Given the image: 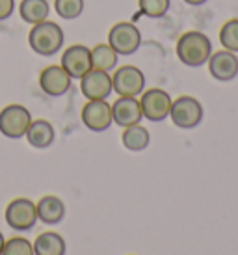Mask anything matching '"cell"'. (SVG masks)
<instances>
[{"instance_id":"1","label":"cell","mask_w":238,"mask_h":255,"mask_svg":"<svg viewBox=\"0 0 238 255\" xmlns=\"http://www.w3.org/2000/svg\"><path fill=\"white\" fill-rule=\"evenodd\" d=\"M212 54V41L199 30H190L177 41V56L186 67H201Z\"/></svg>"},{"instance_id":"2","label":"cell","mask_w":238,"mask_h":255,"mask_svg":"<svg viewBox=\"0 0 238 255\" xmlns=\"http://www.w3.org/2000/svg\"><path fill=\"white\" fill-rule=\"evenodd\" d=\"M65 41V34L60 24L52 21H43L32 24L28 34V45L39 56H54L60 52Z\"/></svg>"},{"instance_id":"3","label":"cell","mask_w":238,"mask_h":255,"mask_svg":"<svg viewBox=\"0 0 238 255\" xmlns=\"http://www.w3.org/2000/svg\"><path fill=\"white\" fill-rule=\"evenodd\" d=\"M203 114L205 112L201 101H197L192 95H181V97L171 101L169 118L173 121V125L182 128V130L199 127L203 121Z\"/></svg>"},{"instance_id":"4","label":"cell","mask_w":238,"mask_h":255,"mask_svg":"<svg viewBox=\"0 0 238 255\" xmlns=\"http://www.w3.org/2000/svg\"><path fill=\"white\" fill-rule=\"evenodd\" d=\"M4 218L13 231H32L37 224V207L28 198H15L7 203Z\"/></svg>"},{"instance_id":"5","label":"cell","mask_w":238,"mask_h":255,"mask_svg":"<svg viewBox=\"0 0 238 255\" xmlns=\"http://www.w3.org/2000/svg\"><path fill=\"white\" fill-rule=\"evenodd\" d=\"M32 114L22 105H7L0 110V132L9 140H19L26 134Z\"/></svg>"},{"instance_id":"6","label":"cell","mask_w":238,"mask_h":255,"mask_svg":"<svg viewBox=\"0 0 238 255\" xmlns=\"http://www.w3.org/2000/svg\"><path fill=\"white\" fill-rule=\"evenodd\" d=\"M108 45L119 56H130L141 45V32L132 22H116L108 32Z\"/></svg>"},{"instance_id":"7","label":"cell","mask_w":238,"mask_h":255,"mask_svg":"<svg viewBox=\"0 0 238 255\" xmlns=\"http://www.w3.org/2000/svg\"><path fill=\"white\" fill-rule=\"evenodd\" d=\"M112 90L119 97H138L145 90V75L136 65H123L114 71Z\"/></svg>"},{"instance_id":"8","label":"cell","mask_w":238,"mask_h":255,"mask_svg":"<svg viewBox=\"0 0 238 255\" xmlns=\"http://www.w3.org/2000/svg\"><path fill=\"white\" fill-rule=\"evenodd\" d=\"M140 107L145 120L153 121V123H160V121L169 118L171 97L166 90H160V88L143 90L140 97Z\"/></svg>"},{"instance_id":"9","label":"cell","mask_w":238,"mask_h":255,"mask_svg":"<svg viewBox=\"0 0 238 255\" xmlns=\"http://www.w3.org/2000/svg\"><path fill=\"white\" fill-rule=\"evenodd\" d=\"M82 123L91 132H105L112 127V105L108 101H88L82 107Z\"/></svg>"},{"instance_id":"10","label":"cell","mask_w":238,"mask_h":255,"mask_svg":"<svg viewBox=\"0 0 238 255\" xmlns=\"http://www.w3.org/2000/svg\"><path fill=\"white\" fill-rule=\"evenodd\" d=\"M80 92L88 101H105L112 95V75L91 69L80 78Z\"/></svg>"},{"instance_id":"11","label":"cell","mask_w":238,"mask_h":255,"mask_svg":"<svg viewBox=\"0 0 238 255\" xmlns=\"http://www.w3.org/2000/svg\"><path fill=\"white\" fill-rule=\"evenodd\" d=\"M60 65L71 78L80 80L86 73L91 71V49H88L86 45H71L63 50Z\"/></svg>"},{"instance_id":"12","label":"cell","mask_w":238,"mask_h":255,"mask_svg":"<svg viewBox=\"0 0 238 255\" xmlns=\"http://www.w3.org/2000/svg\"><path fill=\"white\" fill-rule=\"evenodd\" d=\"M210 77L218 82H231L238 77V56L231 50H216L209 58Z\"/></svg>"},{"instance_id":"13","label":"cell","mask_w":238,"mask_h":255,"mask_svg":"<svg viewBox=\"0 0 238 255\" xmlns=\"http://www.w3.org/2000/svg\"><path fill=\"white\" fill-rule=\"evenodd\" d=\"M71 80L62 65H49L39 75V88L49 97H62L71 90Z\"/></svg>"},{"instance_id":"14","label":"cell","mask_w":238,"mask_h":255,"mask_svg":"<svg viewBox=\"0 0 238 255\" xmlns=\"http://www.w3.org/2000/svg\"><path fill=\"white\" fill-rule=\"evenodd\" d=\"M143 120L138 97H118L112 103V121L118 127H132Z\"/></svg>"},{"instance_id":"15","label":"cell","mask_w":238,"mask_h":255,"mask_svg":"<svg viewBox=\"0 0 238 255\" xmlns=\"http://www.w3.org/2000/svg\"><path fill=\"white\" fill-rule=\"evenodd\" d=\"M37 220L45 226H58L65 218V203L58 196H43L37 203Z\"/></svg>"},{"instance_id":"16","label":"cell","mask_w":238,"mask_h":255,"mask_svg":"<svg viewBox=\"0 0 238 255\" xmlns=\"http://www.w3.org/2000/svg\"><path fill=\"white\" fill-rule=\"evenodd\" d=\"M24 138L28 140V143L35 149H47L54 143V138H56V132H54V127L52 123L47 120H32L28 130Z\"/></svg>"},{"instance_id":"17","label":"cell","mask_w":238,"mask_h":255,"mask_svg":"<svg viewBox=\"0 0 238 255\" xmlns=\"http://www.w3.org/2000/svg\"><path fill=\"white\" fill-rule=\"evenodd\" d=\"M34 255H65L67 254V244L65 239L56 231H45L37 235L34 241Z\"/></svg>"},{"instance_id":"18","label":"cell","mask_w":238,"mask_h":255,"mask_svg":"<svg viewBox=\"0 0 238 255\" xmlns=\"http://www.w3.org/2000/svg\"><path fill=\"white\" fill-rule=\"evenodd\" d=\"M119 60V54L108 45V43H99L91 49V69L110 73L116 69Z\"/></svg>"},{"instance_id":"19","label":"cell","mask_w":238,"mask_h":255,"mask_svg":"<svg viewBox=\"0 0 238 255\" xmlns=\"http://www.w3.org/2000/svg\"><path fill=\"white\" fill-rule=\"evenodd\" d=\"M49 13V0H21V4H19V15H21L22 21L28 22V24L47 21Z\"/></svg>"},{"instance_id":"20","label":"cell","mask_w":238,"mask_h":255,"mask_svg":"<svg viewBox=\"0 0 238 255\" xmlns=\"http://www.w3.org/2000/svg\"><path fill=\"white\" fill-rule=\"evenodd\" d=\"M121 142H123V147L128 149V151H143L147 149L149 142H151V134L145 127H141L140 123L138 125H132V127L123 128V134H121Z\"/></svg>"},{"instance_id":"21","label":"cell","mask_w":238,"mask_h":255,"mask_svg":"<svg viewBox=\"0 0 238 255\" xmlns=\"http://www.w3.org/2000/svg\"><path fill=\"white\" fill-rule=\"evenodd\" d=\"M54 11L65 21L78 19L84 11V0H54Z\"/></svg>"},{"instance_id":"22","label":"cell","mask_w":238,"mask_h":255,"mask_svg":"<svg viewBox=\"0 0 238 255\" xmlns=\"http://www.w3.org/2000/svg\"><path fill=\"white\" fill-rule=\"evenodd\" d=\"M220 43L225 50L238 54V19H229L220 30Z\"/></svg>"},{"instance_id":"23","label":"cell","mask_w":238,"mask_h":255,"mask_svg":"<svg viewBox=\"0 0 238 255\" xmlns=\"http://www.w3.org/2000/svg\"><path fill=\"white\" fill-rule=\"evenodd\" d=\"M140 13L149 19H160L169 11V0H138Z\"/></svg>"},{"instance_id":"24","label":"cell","mask_w":238,"mask_h":255,"mask_svg":"<svg viewBox=\"0 0 238 255\" xmlns=\"http://www.w3.org/2000/svg\"><path fill=\"white\" fill-rule=\"evenodd\" d=\"M2 255H34V246L24 237H11L4 242Z\"/></svg>"},{"instance_id":"25","label":"cell","mask_w":238,"mask_h":255,"mask_svg":"<svg viewBox=\"0 0 238 255\" xmlns=\"http://www.w3.org/2000/svg\"><path fill=\"white\" fill-rule=\"evenodd\" d=\"M15 7V0H0V21H6L11 17Z\"/></svg>"},{"instance_id":"26","label":"cell","mask_w":238,"mask_h":255,"mask_svg":"<svg viewBox=\"0 0 238 255\" xmlns=\"http://www.w3.org/2000/svg\"><path fill=\"white\" fill-rule=\"evenodd\" d=\"M182 2H186L188 6H201V4H205L207 0H182Z\"/></svg>"},{"instance_id":"27","label":"cell","mask_w":238,"mask_h":255,"mask_svg":"<svg viewBox=\"0 0 238 255\" xmlns=\"http://www.w3.org/2000/svg\"><path fill=\"white\" fill-rule=\"evenodd\" d=\"M4 242H6V239H4V235H2V231H0V255H2V248H4Z\"/></svg>"}]
</instances>
